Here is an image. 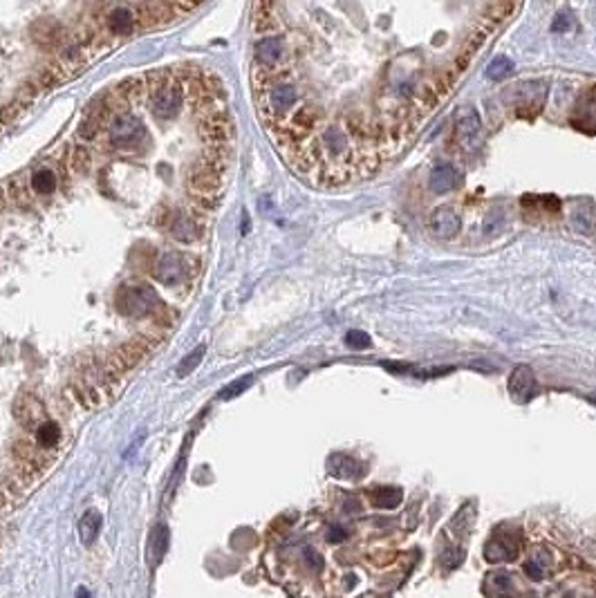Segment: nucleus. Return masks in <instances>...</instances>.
<instances>
[{"instance_id": "1", "label": "nucleus", "mask_w": 596, "mask_h": 598, "mask_svg": "<svg viewBox=\"0 0 596 598\" xmlns=\"http://www.w3.org/2000/svg\"><path fill=\"white\" fill-rule=\"evenodd\" d=\"M222 175H224V166L211 162L209 157H204L202 162H198L189 173V193L193 195L195 207H200L204 211H213L216 209L218 195L222 191Z\"/></svg>"}, {"instance_id": "2", "label": "nucleus", "mask_w": 596, "mask_h": 598, "mask_svg": "<svg viewBox=\"0 0 596 598\" xmlns=\"http://www.w3.org/2000/svg\"><path fill=\"white\" fill-rule=\"evenodd\" d=\"M200 139L207 146V153H227V146L231 142V119L229 112L222 105L207 103L200 108Z\"/></svg>"}, {"instance_id": "3", "label": "nucleus", "mask_w": 596, "mask_h": 598, "mask_svg": "<svg viewBox=\"0 0 596 598\" xmlns=\"http://www.w3.org/2000/svg\"><path fill=\"white\" fill-rule=\"evenodd\" d=\"M155 343H157V341H155L153 336H137V339H133L128 343H124L121 348H117L110 354L108 364H105L103 381H112V379L119 381L121 375H126V372L133 370L137 364H139V361H144L146 357L151 354V350H153Z\"/></svg>"}, {"instance_id": "4", "label": "nucleus", "mask_w": 596, "mask_h": 598, "mask_svg": "<svg viewBox=\"0 0 596 598\" xmlns=\"http://www.w3.org/2000/svg\"><path fill=\"white\" fill-rule=\"evenodd\" d=\"M162 307L157 291L148 285H128L117 291V309L126 316H148Z\"/></svg>"}, {"instance_id": "5", "label": "nucleus", "mask_w": 596, "mask_h": 598, "mask_svg": "<svg viewBox=\"0 0 596 598\" xmlns=\"http://www.w3.org/2000/svg\"><path fill=\"white\" fill-rule=\"evenodd\" d=\"M144 137V123L130 112H119L112 117L108 123V139L114 148H126V146L139 144Z\"/></svg>"}, {"instance_id": "6", "label": "nucleus", "mask_w": 596, "mask_h": 598, "mask_svg": "<svg viewBox=\"0 0 596 598\" xmlns=\"http://www.w3.org/2000/svg\"><path fill=\"white\" fill-rule=\"evenodd\" d=\"M253 54H256V67L260 70H280V63L287 54V43L282 36H265L253 47Z\"/></svg>"}, {"instance_id": "7", "label": "nucleus", "mask_w": 596, "mask_h": 598, "mask_svg": "<svg viewBox=\"0 0 596 598\" xmlns=\"http://www.w3.org/2000/svg\"><path fill=\"white\" fill-rule=\"evenodd\" d=\"M480 130H482L480 114H477L473 108H462L455 119V142L460 144L464 151H471L477 146Z\"/></svg>"}, {"instance_id": "8", "label": "nucleus", "mask_w": 596, "mask_h": 598, "mask_svg": "<svg viewBox=\"0 0 596 598\" xmlns=\"http://www.w3.org/2000/svg\"><path fill=\"white\" fill-rule=\"evenodd\" d=\"M428 224H431V231L435 238L439 240H451L455 238L457 233L462 229V218L451 204H442V207L433 209L431 218H428Z\"/></svg>"}, {"instance_id": "9", "label": "nucleus", "mask_w": 596, "mask_h": 598, "mask_svg": "<svg viewBox=\"0 0 596 598\" xmlns=\"http://www.w3.org/2000/svg\"><path fill=\"white\" fill-rule=\"evenodd\" d=\"M139 27V16H137L130 7H112L108 14H105V23H103V32L108 38H121L133 34L135 29Z\"/></svg>"}, {"instance_id": "10", "label": "nucleus", "mask_w": 596, "mask_h": 598, "mask_svg": "<svg viewBox=\"0 0 596 598\" xmlns=\"http://www.w3.org/2000/svg\"><path fill=\"white\" fill-rule=\"evenodd\" d=\"M493 32V25H477L475 29L471 34H468L466 38H464V43H462V47H460V52L455 54V61H453V70H455V74H462L464 70L468 65H471V61L475 58V54L480 52V47L484 45V41H486V36Z\"/></svg>"}, {"instance_id": "11", "label": "nucleus", "mask_w": 596, "mask_h": 598, "mask_svg": "<svg viewBox=\"0 0 596 598\" xmlns=\"http://www.w3.org/2000/svg\"><path fill=\"white\" fill-rule=\"evenodd\" d=\"M570 121L574 128H579L588 135L596 133V87H590V90H585L581 94Z\"/></svg>"}, {"instance_id": "12", "label": "nucleus", "mask_w": 596, "mask_h": 598, "mask_svg": "<svg viewBox=\"0 0 596 598\" xmlns=\"http://www.w3.org/2000/svg\"><path fill=\"white\" fill-rule=\"evenodd\" d=\"M14 415L23 428L36 430L45 421V406L41 404V399L38 397L25 395V397L18 399V404L14 406Z\"/></svg>"}, {"instance_id": "13", "label": "nucleus", "mask_w": 596, "mask_h": 598, "mask_svg": "<svg viewBox=\"0 0 596 598\" xmlns=\"http://www.w3.org/2000/svg\"><path fill=\"white\" fill-rule=\"evenodd\" d=\"M462 182H464L462 171L457 169V166L444 162V164H437L435 169L431 171V180H428V186H431L433 193L442 195V193L460 189Z\"/></svg>"}, {"instance_id": "14", "label": "nucleus", "mask_w": 596, "mask_h": 598, "mask_svg": "<svg viewBox=\"0 0 596 598\" xmlns=\"http://www.w3.org/2000/svg\"><path fill=\"white\" fill-rule=\"evenodd\" d=\"M184 273H187V264H184V258L180 253H175V251L162 253L157 267H155V278H157L162 285L166 287L178 285Z\"/></svg>"}, {"instance_id": "15", "label": "nucleus", "mask_w": 596, "mask_h": 598, "mask_svg": "<svg viewBox=\"0 0 596 598\" xmlns=\"http://www.w3.org/2000/svg\"><path fill=\"white\" fill-rule=\"evenodd\" d=\"M545 101V83L540 81H529V83H522L518 87V112L527 114V117H534L536 112L543 108Z\"/></svg>"}, {"instance_id": "16", "label": "nucleus", "mask_w": 596, "mask_h": 598, "mask_svg": "<svg viewBox=\"0 0 596 598\" xmlns=\"http://www.w3.org/2000/svg\"><path fill=\"white\" fill-rule=\"evenodd\" d=\"M520 554V543L518 538H511L506 533L504 538H493L491 543L484 547V556L488 563H511Z\"/></svg>"}, {"instance_id": "17", "label": "nucleus", "mask_w": 596, "mask_h": 598, "mask_svg": "<svg viewBox=\"0 0 596 598\" xmlns=\"http://www.w3.org/2000/svg\"><path fill=\"white\" fill-rule=\"evenodd\" d=\"M534 388H536V379H534L531 368L518 366L509 377V392L516 399L522 401V399H529L534 395Z\"/></svg>"}, {"instance_id": "18", "label": "nucleus", "mask_w": 596, "mask_h": 598, "mask_svg": "<svg viewBox=\"0 0 596 598\" xmlns=\"http://www.w3.org/2000/svg\"><path fill=\"white\" fill-rule=\"evenodd\" d=\"M327 470L334 477H339V479H355L361 473V464L357 462V459L350 457V455L337 453V455H332L327 459Z\"/></svg>"}, {"instance_id": "19", "label": "nucleus", "mask_w": 596, "mask_h": 598, "mask_svg": "<svg viewBox=\"0 0 596 598\" xmlns=\"http://www.w3.org/2000/svg\"><path fill=\"white\" fill-rule=\"evenodd\" d=\"M58 442H61V428H58L56 421H43V424L34 430V444L41 453L56 448Z\"/></svg>"}, {"instance_id": "20", "label": "nucleus", "mask_w": 596, "mask_h": 598, "mask_svg": "<svg viewBox=\"0 0 596 598\" xmlns=\"http://www.w3.org/2000/svg\"><path fill=\"white\" fill-rule=\"evenodd\" d=\"M368 495L377 509H388V511L397 509L404 499V491L399 486H375Z\"/></svg>"}, {"instance_id": "21", "label": "nucleus", "mask_w": 596, "mask_h": 598, "mask_svg": "<svg viewBox=\"0 0 596 598\" xmlns=\"http://www.w3.org/2000/svg\"><path fill=\"white\" fill-rule=\"evenodd\" d=\"M171 235L180 242H193L200 235V224L193 215H178V218H173Z\"/></svg>"}, {"instance_id": "22", "label": "nucleus", "mask_w": 596, "mask_h": 598, "mask_svg": "<svg viewBox=\"0 0 596 598\" xmlns=\"http://www.w3.org/2000/svg\"><path fill=\"white\" fill-rule=\"evenodd\" d=\"M79 533L83 545H92L101 533V513L99 511H87L79 522Z\"/></svg>"}, {"instance_id": "23", "label": "nucleus", "mask_w": 596, "mask_h": 598, "mask_svg": "<svg viewBox=\"0 0 596 598\" xmlns=\"http://www.w3.org/2000/svg\"><path fill=\"white\" fill-rule=\"evenodd\" d=\"M572 227L579 231V233H592L594 229V211L590 204H579V207H574L572 211Z\"/></svg>"}, {"instance_id": "24", "label": "nucleus", "mask_w": 596, "mask_h": 598, "mask_svg": "<svg viewBox=\"0 0 596 598\" xmlns=\"http://www.w3.org/2000/svg\"><path fill=\"white\" fill-rule=\"evenodd\" d=\"M32 189L36 195H50L56 189V175L50 169H38L32 175Z\"/></svg>"}, {"instance_id": "25", "label": "nucleus", "mask_w": 596, "mask_h": 598, "mask_svg": "<svg viewBox=\"0 0 596 598\" xmlns=\"http://www.w3.org/2000/svg\"><path fill=\"white\" fill-rule=\"evenodd\" d=\"M513 61L509 56H495L491 63L486 67V76L493 78V81H500V78H506L513 72Z\"/></svg>"}, {"instance_id": "26", "label": "nucleus", "mask_w": 596, "mask_h": 598, "mask_svg": "<svg viewBox=\"0 0 596 598\" xmlns=\"http://www.w3.org/2000/svg\"><path fill=\"white\" fill-rule=\"evenodd\" d=\"M273 7L271 5H256V9H253V27L258 29V32H267V29L273 27Z\"/></svg>"}, {"instance_id": "27", "label": "nucleus", "mask_w": 596, "mask_h": 598, "mask_svg": "<svg viewBox=\"0 0 596 598\" xmlns=\"http://www.w3.org/2000/svg\"><path fill=\"white\" fill-rule=\"evenodd\" d=\"M471 527H473V506L466 504V506L460 509V513H457L451 520V529L464 536V533L471 531Z\"/></svg>"}, {"instance_id": "28", "label": "nucleus", "mask_w": 596, "mask_h": 598, "mask_svg": "<svg viewBox=\"0 0 596 598\" xmlns=\"http://www.w3.org/2000/svg\"><path fill=\"white\" fill-rule=\"evenodd\" d=\"M67 166H70V171H74V173H83L87 166H90V153H87V148H83V146H74V148L70 151V162H67Z\"/></svg>"}, {"instance_id": "29", "label": "nucleus", "mask_w": 596, "mask_h": 598, "mask_svg": "<svg viewBox=\"0 0 596 598\" xmlns=\"http://www.w3.org/2000/svg\"><path fill=\"white\" fill-rule=\"evenodd\" d=\"M204 352H207V348H204V345H200L198 350H193L191 354H189V357L184 359L182 364H180V368H178V377H189L191 372L195 370V366H198L200 361H202Z\"/></svg>"}, {"instance_id": "30", "label": "nucleus", "mask_w": 596, "mask_h": 598, "mask_svg": "<svg viewBox=\"0 0 596 598\" xmlns=\"http://www.w3.org/2000/svg\"><path fill=\"white\" fill-rule=\"evenodd\" d=\"M169 547V529L164 524H160L155 529V536H153V554H155V561H162V556Z\"/></svg>"}, {"instance_id": "31", "label": "nucleus", "mask_w": 596, "mask_h": 598, "mask_svg": "<svg viewBox=\"0 0 596 598\" xmlns=\"http://www.w3.org/2000/svg\"><path fill=\"white\" fill-rule=\"evenodd\" d=\"M346 343L352 350H366L373 345V341H370V336L366 334V332H359V330H352L346 334Z\"/></svg>"}, {"instance_id": "32", "label": "nucleus", "mask_w": 596, "mask_h": 598, "mask_svg": "<svg viewBox=\"0 0 596 598\" xmlns=\"http://www.w3.org/2000/svg\"><path fill=\"white\" fill-rule=\"evenodd\" d=\"M525 574L534 578V581H540V578L547 576V567H543V561L538 558V554H536V558H531V561L525 563Z\"/></svg>"}, {"instance_id": "33", "label": "nucleus", "mask_w": 596, "mask_h": 598, "mask_svg": "<svg viewBox=\"0 0 596 598\" xmlns=\"http://www.w3.org/2000/svg\"><path fill=\"white\" fill-rule=\"evenodd\" d=\"M251 384H253V379H251V377H242L240 381H233V384H231L229 388H224L220 397H222V399H231V397H238V395H240V392H244V390H247V388H249Z\"/></svg>"}, {"instance_id": "34", "label": "nucleus", "mask_w": 596, "mask_h": 598, "mask_svg": "<svg viewBox=\"0 0 596 598\" xmlns=\"http://www.w3.org/2000/svg\"><path fill=\"white\" fill-rule=\"evenodd\" d=\"M570 27H572V14H570V12H561V14H556L554 23H552V29H554V32H570Z\"/></svg>"}, {"instance_id": "35", "label": "nucleus", "mask_w": 596, "mask_h": 598, "mask_svg": "<svg viewBox=\"0 0 596 598\" xmlns=\"http://www.w3.org/2000/svg\"><path fill=\"white\" fill-rule=\"evenodd\" d=\"M348 538V531L343 527H339V524H332L330 527V531H327V540L332 543V545H339V543H343Z\"/></svg>"}, {"instance_id": "36", "label": "nucleus", "mask_w": 596, "mask_h": 598, "mask_svg": "<svg viewBox=\"0 0 596 598\" xmlns=\"http://www.w3.org/2000/svg\"><path fill=\"white\" fill-rule=\"evenodd\" d=\"M76 598H90V594H87L85 590H79L76 592Z\"/></svg>"}]
</instances>
